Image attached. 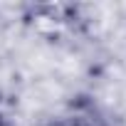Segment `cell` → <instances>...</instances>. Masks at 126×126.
<instances>
[{"label": "cell", "mask_w": 126, "mask_h": 126, "mask_svg": "<svg viewBox=\"0 0 126 126\" xmlns=\"http://www.w3.org/2000/svg\"><path fill=\"white\" fill-rule=\"evenodd\" d=\"M52 126H106V124L94 106H74L62 116H57Z\"/></svg>", "instance_id": "cell-1"}]
</instances>
